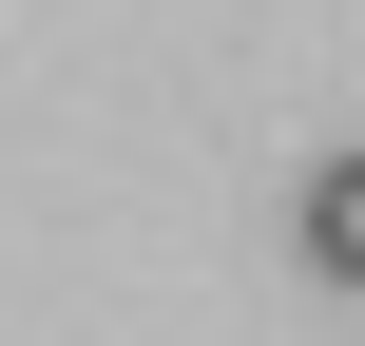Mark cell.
<instances>
[{
    "label": "cell",
    "mask_w": 365,
    "mask_h": 346,
    "mask_svg": "<svg viewBox=\"0 0 365 346\" xmlns=\"http://www.w3.org/2000/svg\"><path fill=\"white\" fill-rule=\"evenodd\" d=\"M289 231H308V270L365 308V154H308V212H289Z\"/></svg>",
    "instance_id": "cell-1"
}]
</instances>
